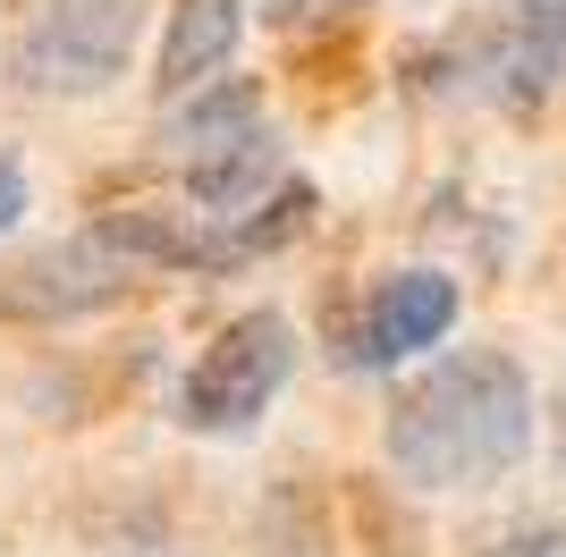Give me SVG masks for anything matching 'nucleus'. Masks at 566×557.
I'll return each instance as SVG.
<instances>
[{"mask_svg":"<svg viewBox=\"0 0 566 557\" xmlns=\"http://www.w3.org/2000/svg\"><path fill=\"white\" fill-rule=\"evenodd\" d=\"M322 18H355V9H373V0H313Z\"/></svg>","mask_w":566,"mask_h":557,"instance_id":"f8f14e48","label":"nucleus"},{"mask_svg":"<svg viewBox=\"0 0 566 557\" xmlns=\"http://www.w3.org/2000/svg\"><path fill=\"white\" fill-rule=\"evenodd\" d=\"M178 186H187V203L203 211V220H245V211H262L287 186L280 178V136L254 127V136L220 144V153H203V161L178 169Z\"/></svg>","mask_w":566,"mask_h":557,"instance_id":"0eeeda50","label":"nucleus"},{"mask_svg":"<svg viewBox=\"0 0 566 557\" xmlns=\"http://www.w3.org/2000/svg\"><path fill=\"white\" fill-rule=\"evenodd\" d=\"M287 371H296V329L287 313L254 304L245 322H229L212 347L195 355V371L178 380V422L187 431H212V440H237V431H254L271 414V397L287 389Z\"/></svg>","mask_w":566,"mask_h":557,"instance_id":"f03ea898","label":"nucleus"},{"mask_svg":"<svg viewBox=\"0 0 566 557\" xmlns=\"http://www.w3.org/2000/svg\"><path fill=\"white\" fill-rule=\"evenodd\" d=\"M25 203H34V186H25V169H18V153H0V237L25 220Z\"/></svg>","mask_w":566,"mask_h":557,"instance_id":"9d476101","label":"nucleus"},{"mask_svg":"<svg viewBox=\"0 0 566 557\" xmlns=\"http://www.w3.org/2000/svg\"><path fill=\"white\" fill-rule=\"evenodd\" d=\"M136 287V262L111 254L94 229L69 237V245H43V254H18L9 271H0V313L9 322H85V313H111L118 296Z\"/></svg>","mask_w":566,"mask_h":557,"instance_id":"20e7f679","label":"nucleus"},{"mask_svg":"<svg viewBox=\"0 0 566 557\" xmlns=\"http://www.w3.org/2000/svg\"><path fill=\"white\" fill-rule=\"evenodd\" d=\"M457 322V278L449 271H389L364 304L355 329V364H406V355L440 347Z\"/></svg>","mask_w":566,"mask_h":557,"instance_id":"39448f33","label":"nucleus"},{"mask_svg":"<svg viewBox=\"0 0 566 557\" xmlns=\"http://www.w3.org/2000/svg\"><path fill=\"white\" fill-rule=\"evenodd\" d=\"M254 111H262V93L245 85V76H212V85L178 93V102H169V118H161L169 161L187 169V161H203V153H220V144L254 136Z\"/></svg>","mask_w":566,"mask_h":557,"instance_id":"1a4fd4ad","label":"nucleus"},{"mask_svg":"<svg viewBox=\"0 0 566 557\" xmlns=\"http://www.w3.org/2000/svg\"><path fill=\"white\" fill-rule=\"evenodd\" d=\"M153 0H34V18L9 43L25 93H102L136 51Z\"/></svg>","mask_w":566,"mask_h":557,"instance_id":"7ed1b4c3","label":"nucleus"},{"mask_svg":"<svg viewBox=\"0 0 566 557\" xmlns=\"http://www.w3.org/2000/svg\"><path fill=\"white\" fill-rule=\"evenodd\" d=\"M499 557H566V533H524V540H507Z\"/></svg>","mask_w":566,"mask_h":557,"instance_id":"9b49d317","label":"nucleus"},{"mask_svg":"<svg viewBox=\"0 0 566 557\" xmlns=\"http://www.w3.org/2000/svg\"><path fill=\"white\" fill-rule=\"evenodd\" d=\"M237 43H245V0H178L161 34V102L212 85L237 60Z\"/></svg>","mask_w":566,"mask_h":557,"instance_id":"6e6552de","label":"nucleus"},{"mask_svg":"<svg viewBox=\"0 0 566 557\" xmlns=\"http://www.w3.org/2000/svg\"><path fill=\"white\" fill-rule=\"evenodd\" d=\"M558 473H566V397H558Z\"/></svg>","mask_w":566,"mask_h":557,"instance_id":"ddd939ff","label":"nucleus"},{"mask_svg":"<svg viewBox=\"0 0 566 557\" xmlns=\"http://www.w3.org/2000/svg\"><path fill=\"white\" fill-rule=\"evenodd\" d=\"M473 51H482L491 93H507V102L566 85V0H507V9L473 34Z\"/></svg>","mask_w":566,"mask_h":557,"instance_id":"423d86ee","label":"nucleus"},{"mask_svg":"<svg viewBox=\"0 0 566 557\" xmlns=\"http://www.w3.org/2000/svg\"><path fill=\"white\" fill-rule=\"evenodd\" d=\"M533 448V380L499 347H457L389 414V464L415 490H491Z\"/></svg>","mask_w":566,"mask_h":557,"instance_id":"f257e3e1","label":"nucleus"}]
</instances>
